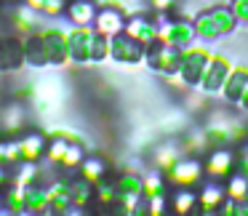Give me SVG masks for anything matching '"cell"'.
Wrapping results in <instances>:
<instances>
[{
	"instance_id": "26",
	"label": "cell",
	"mask_w": 248,
	"mask_h": 216,
	"mask_svg": "<svg viewBox=\"0 0 248 216\" xmlns=\"http://www.w3.org/2000/svg\"><path fill=\"white\" fill-rule=\"evenodd\" d=\"M30 8H35L38 14H43V8H46V0H24Z\"/></svg>"
},
{
	"instance_id": "9",
	"label": "cell",
	"mask_w": 248,
	"mask_h": 216,
	"mask_svg": "<svg viewBox=\"0 0 248 216\" xmlns=\"http://www.w3.org/2000/svg\"><path fill=\"white\" fill-rule=\"evenodd\" d=\"M48 211H51L48 187H43L40 182L27 184L24 187V214H48Z\"/></svg>"
},
{
	"instance_id": "8",
	"label": "cell",
	"mask_w": 248,
	"mask_h": 216,
	"mask_svg": "<svg viewBox=\"0 0 248 216\" xmlns=\"http://www.w3.org/2000/svg\"><path fill=\"white\" fill-rule=\"evenodd\" d=\"M64 14L70 16L72 27H93L99 11H96V3L93 0H70Z\"/></svg>"
},
{
	"instance_id": "31",
	"label": "cell",
	"mask_w": 248,
	"mask_h": 216,
	"mask_svg": "<svg viewBox=\"0 0 248 216\" xmlns=\"http://www.w3.org/2000/svg\"><path fill=\"white\" fill-rule=\"evenodd\" d=\"M0 16H3V3H0Z\"/></svg>"
},
{
	"instance_id": "30",
	"label": "cell",
	"mask_w": 248,
	"mask_h": 216,
	"mask_svg": "<svg viewBox=\"0 0 248 216\" xmlns=\"http://www.w3.org/2000/svg\"><path fill=\"white\" fill-rule=\"evenodd\" d=\"M3 6H14V3H19V0H0Z\"/></svg>"
},
{
	"instance_id": "23",
	"label": "cell",
	"mask_w": 248,
	"mask_h": 216,
	"mask_svg": "<svg viewBox=\"0 0 248 216\" xmlns=\"http://www.w3.org/2000/svg\"><path fill=\"white\" fill-rule=\"evenodd\" d=\"M246 179H232V187H230V192L235 195V198H243L246 195Z\"/></svg>"
},
{
	"instance_id": "22",
	"label": "cell",
	"mask_w": 248,
	"mask_h": 216,
	"mask_svg": "<svg viewBox=\"0 0 248 216\" xmlns=\"http://www.w3.org/2000/svg\"><path fill=\"white\" fill-rule=\"evenodd\" d=\"M173 157H176V152L166 147V150L157 152V166H160V168H171L173 166Z\"/></svg>"
},
{
	"instance_id": "16",
	"label": "cell",
	"mask_w": 248,
	"mask_h": 216,
	"mask_svg": "<svg viewBox=\"0 0 248 216\" xmlns=\"http://www.w3.org/2000/svg\"><path fill=\"white\" fill-rule=\"evenodd\" d=\"M67 147H70L67 136H51V139H48V150H46V157L59 166L62 157H64V152H67Z\"/></svg>"
},
{
	"instance_id": "14",
	"label": "cell",
	"mask_w": 248,
	"mask_h": 216,
	"mask_svg": "<svg viewBox=\"0 0 248 216\" xmlns=\"http://www.w3.org/2000/svg\"><path fill=\"white\" fill-rule=\"evenodd\" d=\"M198 176H200V166H198V163H192V160L176 163V168L171 171V179L179 184V187H189V184H195V182H198Z\"/></svg>"
},
{
	"instance_id": "11",
	"label": "cell",
	"mask_w": 248,
	"mask_h": 216,
	"mask_svg": "<svg viewBox=\"0 0 248 216\" xmlns=\"http://www.w3.org/2000/svg\"><path fill=\"white\" fill-rule=\"evenodd\" d=\"M125 27L123 16H120L118 11H112V8H104V11L96 14V22H93V30H96L99 35H104V38H115V35H120Z\"/></svg>"
},
{
	"instance_id": "21",
	"label": "cell",
	"mask_w": 248,
	"mask_h": 216,
	"mask_svg": "<svg viewBox=\"0 0 248 216\" xmlns=\"http://www.w3.org/2000/svg\"><path fill=\"white\" fill-rule=\"evenodd\" d=\"M64 11H67V0H46V8H43L46 16H59Z\"/></svg>"
},
{
	"instance_id": "13",
	"label": "cell",
	"mask_w": 248,
	"mask_h": 216,
	"mask_svg": "<svg viewBox=\"0 0 248 216\" xmlns=\"http://www.w3.org/2000/svg\"><path fill=\"white\" fill-rule=\"evenodd\" d=\"M3 203H6V214H24V187H19L16 182L3 184Z\"/></svg>"
},
{
	"instance_id": "10",
	"label": "cell",
	"mask_w": 248,
	"mask_h": 216,
	"mask_svg": "<svg viewBox=\"0 0 248 216\" xmlns=\"http://www.w3.org/2000/svg\"><path fill=\"white\" fill-rule=\"evenodd\" d=\"M109 56H115L118 62H136L141 56L139 40H134L131 35H115L109 38Z\"/></svg>"
},
{
	"instance_id": "32",
	"label": "cell",
	"mask_w": 248,
	"mask_h": 216,
	"mask_svg": "<svg viewBox=\"0 0 248 216\" xmlns=\"http://www.w3.org/2000/svg\"><path fill=\"white\" fill-rule=\"evenodd\" d=\"M0 141H3V131H0Z\"/></svg>"
},
{
	"instance_id": "20",
	"label": "cell",
	"mask_w": 248,
	"mask_h": 216,
	"mask_svg": "<svg viewBox=\"0 0 248 216\" xmlns=\"http://www.w3.org/2000/svg\"><path fill=\"white\" fill-rule=\"evenodd\" d=\"M219 203H221V192H219V187H205L203 198H200V205H205V208H216Z\"/></svg>"
},
{
	"instance_id": "7",
	"label": "cell",
	"mask_w": 248,
	"mask_h": 216,
	"mask_svg": "<svg viewBox=\"0 0 248 216\" xmlns=\"http://www.w3.org/2000/svg\"><path fill=\"white\" fill-rule=\"evenodd\" d=\"M19 150H22V160L24 163H38L46 157V150H48V139L38 131H30V134L19 136Z\"/></svg>"
},
{
	"instance_id": "6",
	"label": "cell",
	"mask_w": 248,
	"mask_h": 216,
	"mask_svg": "<svg viewBox=\"0 0 248 216\" xmlns=\"http://www.w3.org/2000/svg\"><path fill=\"white\" fill-rule=\"evenodd\" d=\"M24 59H27V67H32V70H43V67H48V48H46V40L43 35L32 32L24 38Z\"/></svg>"
},
{
	"instance_id": "4",
	"label": "cell",
	"mask_w": 248,
	"mask_h": 216,
	"mask_svg": "<svg viewBox=\"0 0 248 216\" xmlns=\"http://www.w3.org/2000/svg\"><path fill=\"white\" fill-rule=\"evenodd\" d=\"M46 40V48H48V62L51 67H62L70 62V40H67V32L59 27H46L40 30Z\"/></svg>"
},
{
	"instance_id": "19",
	"label": "cell",
	"mask_w": 248,
	"mask_h": 216,
	"mask_svg": "<svg viewBox=\"0 0 248 216\" xmlns=\"http://www.w3.org/2000/svg\"><path fill=\"white\" fill-rule=\"evenodd\" d=\"M211 171L214 173H227L230 171V155H227V152H216L214 157H211Z\"/></svg>"
},
{
	"instance_id": "28",
	"label": "cell",
	"mask_w": 248,
	"mask_h": 216,
	"mask_svg": "<svg viewBox=\"0 0 248 216\" xmlns=\"http://www.w3.org/2000/svg\"><path fill=\"white\" fill-rule=\"evenodd\" d=\"M0 214H6V203H3V187H0Z\"/></svg>"
},
{
	"instance_id": "3",
	"label": "cell",
	"mask_w": 248,
	"mask_h": 216,
	"mask_svg": "<svg viewBox=\"0 0 248 216\" xmlns=\"http://www.w3.org/2000/svg\"><path fill=\"white\" fill-rule=\"evenodd\" d=\"M70 40V62H93V48H96V30L93 27H72L67 32Z\"/></svg>"
},
{
	"instance_id": "15",
	"label": "cell",
	"mask_w": 248,
	"mask_h": 216,
	"mask_svg": "<svg viewBox=\"0 0 248 216\" xmlns=\"http://www.w3.org/2000/svg\"><path fill=\"white\" fill-rule=\"evenodd\" d=\"M104 173H107V163H104L102 157H86V160L80 163V176L88 179V182H93V184L102 182Z\"/></svg>"
},
{
	"instance_id": "1",
	"label": "cell",
	"mask_w": 248,
	"mask_h": 216,
	"mask_svg": "<svg viewBox=\"0 0 248 216\" xmlns=\"http://www.w3.org/2000/svg\"><path fill=\"white\" fill-rule=\"evenodd\" d=\"M27 64L24 59V38L11 30H0V75H11Z\"/></svg>"
},
{
	"instance_id": "18",
	"label": "cell",
	"mask_w": 248,
	"mask_h": 216,
	"mask_svg": "<svg viewBox=\"0 0 248 216\" xmlns=\"http://www.w3.org/2000/svg\"><path fill=\"white\" fill-rule=\"evenodd\" d=\"M192 203H198V198H195L192 192H179L176 200H173V208H176L179 214H187V211L192 208Z\"/></svg>"
},
{
	"instance_id": "17",
	"label": "cell",
	"mask_w": 248,
	"mask_h": 216,
	"mask_svg": "<svg viewBox=\"0 0 248 216\" xmlns=\"http://www.w3.org/2000/svg\"><path fill=\"white\" fill-rule=\"evenodd\" d=\"M83 160H86V155H83V147L78 144V141H70V147H67V152H64V157H62L59 166L70 171V168H80Z\"/></svg>"
},
{
	"instance_id": "5",
	"label": "cell",
	"mask_w": 248,
	"mask_h": 216,
	"mask_svg": "<svg viewBox=\"0 0 248 216\" xmlns=\"http://www.w3.org/2000/svg\"><path fill=\"white\" fill-rule=\"evenodd\" d=\"M24 125H27V115H24L22 104L11 102L0 109V131H3L6 139H14L16 134H22Z\"/></svg>"
},
{
	"instance_id": "29",
	"label": "cell",
	"mask_w": 248,
	"mask_h": 216,
	"mask_svg": "<svg viewBox=\"0 0 248 216\" xmlns=\"http://www.w3.org/2000/svg\"><path fill=\"white\" fill-rule=\"evenodd\" d=\"M6 184V173H3V166H0V187Z\"/></svg>"
},
{
	"instance_id": "24",
	"label": "cell",
	"mask_w": 248,
	"mask_h": 216,
	"mask_svg": "<svg viewBox=\"0 0 248 216\" xmlns=\"http://www.w3.org/2000/svg\"><path fill=\"white\" fill-rule=\"evenodd\" d=\"M144 189H147V195H150V198H152V195H157V189H160V179L150 176V179L144 182Z\"/></svg>"
},
{
	"instance_id": "12",
	"label": "cell",
	"mask_w": 248,
	"mask_h": 216,
	"mask_svg": "<svg viewBox=\"0 0 248 216\" xmlns=\"http://www.w3.org/2000/svg\"><path fill=\"white\" fill-rule=\"evenodd\" d=\"M48 198H51V211H56V214H64L72 203V184L67 182H54L48 187Z\"/></svg>"
},
{
	"instance_id": "2",
	"label": "cell",
	"mask_w": 248,
	"mask_h": 216,
	"mask_svg": "<svg viewBox=\"0 0 248 216\" xmlns=\"http://www.w3.org/2000/svg\"><path fill=\"white\" fill-rule=\"evenodd\" d=\"M0 22L6 24V30L22 35V38H27V35H32V32L40 30L38 11L30 8L27 3H24V6H19V3H14V6H3V16H0Z\"/></svg>"
},
{
	"instance_id": "25",
	"label": "cell",
	"mask_w": 248,
	"mask_h": 216,
	"mask_svg": "<svg viewBox=\"0 0 248 216\" xmlns=\"http://www.w3.org/2000/svg\"><path fill=\"white\" fill-rule=\"evenodd\" d=\"M150 214H163V198L160 195H152L150 198Z\"/></svg>"
},
{
	"instance_id": "27",
	"label": "cell",
	"mask_w": 248,
	"mask_h": 216,
	"mask_svg": "<svg viewBox=\"0 0 248 216\" xmlns=\"http://www.w3.org/2000/svg\"><path fill=\"white\" fill-rule=\"evenodd\" d=\"M152 3H155V6H157V8H166V6H168V3H171V0H152Z\"/></svg>"
}]
</instances>
